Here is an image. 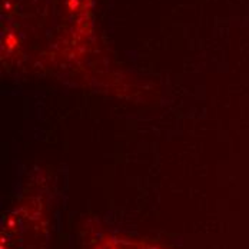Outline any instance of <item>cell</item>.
I'll use <instances>...</instances> for the list:
<instances>
[{
  "label": "cell",
  "mask_w": 249,
  "mask_h": 249,
  "mask_svg": "<svg viewBox=\"0 0 249 249\" xmlns=\"http://www.w3.org/2000/svg\"><path fill=\"white\" fill-rule=\"evenodd\" d=\"M98 249H162L146 242L138 241H126V239H113L102 244Z\"/></svg>",
  "instance_id": "obj_1"
}]
</instances>
